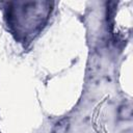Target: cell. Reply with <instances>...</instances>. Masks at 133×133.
I'll return each instance as SVG.
<instances>
[{
    "label": "cell",
    "mask_w": 133,
    "mask_h": 133,
    "mask_svg": "<svg viewBox=\"0 0 133 133\" xmlns=\"http://www.w3.org/2000/svg\"><path fill=\"white\" fill-rule=\"evenodd\" d=\"M69 128H70V119L68 117H63L54 125L52 129V133H66Z\"/></svg>",
    "instance_id": "cell-1"
}]
</instances>
